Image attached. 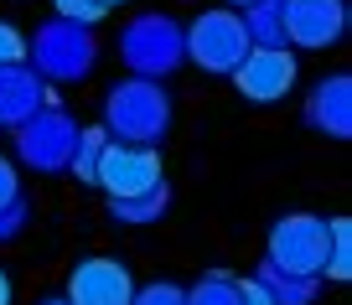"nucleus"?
I'll return each mask as SVG.
<instances>
[{"instance_id": "18", "label": "nucleus", "mask_w": 352, "mask_h": 305, "mask_svg": "<svg viewBox=\"0 0 352 305\" xmlns=\"http://www.w3.org/2000/svg\"><path fill=\"white\" fill-rule=\"evenodd\" d=\"M57 16L73 21V26H94L104 16V5H99V0H57Z\"/></svg>"}, {"instance_id": "8", "label": "nucleus", "mask_w": 352, "mask_h": 305, "mask_svg": "<svg viewBox=\"0 0 352 305\" xmlns=\"http://www.w3.org/2000/svg\"><path fill=\"white\" fill-rule=\"evenodd\" d=\"M36 78H83L94 67V42H88L83 26L73 21H57L47 32H36Z\"/></svg>"}, {"instance_id": "3", "label": "nucleus", "mask_w": 352, "mask_h": 305, "mask_svg": "<svg viewBox=\"0 0 352 305\" xmlns=\"http://www.w3.org/2000/svg\"><path fill=\"white\" fill-rule=\"evenodd\" d=\"M270 264L290 274H306L316 280L327 269V223L311 218V212H296V218H280L275 233H270Z\"/></svg>"}, {"instance_id": "21", "label": "nucleus", "mask_w": 352, "mask_h": 305, "mask_svg": "<svg viewBox=\"0 0 352 305\" xmlns=\"http://www.w3.org/2000/svg\"><path fill=\"white\" fill-rule=\"evenodd\" d=\"M21 223H26V202L16 196L11 207H0V243H6V238H16V233H21Z\"/></svg>"}, {"instance_id": "9", "label": "nucleus", "mask_w": 352, "mask_h": 305, "mask_svg": "<svg viewBox=\"0 0 352 305\" xmlns=\"http://www.w3.org/2000/svg\"><path fill=\"white\" fill-rule=\"evenodd\" d=\"M135 280L120 259H83L67 280V305H130Z\"/></svg>"}, {"instance_id": "23", "label": "nucleus", "mask_w": 352, "mask_h": 305, "mask_svg": "<svg viewBox=\"0 0 352 305\" xmlns=\"http://www.w3.org/2000/svg\"><path fill=\"white\" fill-rule=\"evenodd\" d=\"M239 305H275V300L264 295V284H259V280H243V284H239Z\"/></svg>"}, {"instance_id": "7", "label": "nucleus", "mask_w": 352, "mask_h": 305, "mask_svg": "<svg viewBox=\"0 0 352 305\" xmlns=\"http://www.w3.org/2000/svg\"><path fill=\"white\" fill-rule=\"evenodd\" d=\"M94 186H104L114 202L161 186V161H155V145H114V140H109V150H104V161H99V181H94Z\"/></svg>"}, {"instance_id": "10", "label": "nucleus", "mask_w": 352, "mask_h": 305, "mask_svg": "<svg viewBox=\"0 0 352 305\" xmlns=\"http://www.w3.org/2000/svg\"><path fill=\"white\" fill-rule=\"evenodd\" d=\"M347 32L342 0H285V36L300 47H331Z\"/></svg>"}, {"instance_id": "12", "label": "nucleus", "mask_w": 352, "mask_h": 305, "mask_svg": "<svg viewBox=\"0 0 352 305\" xmlns=\"http://www.w3.org/2000/svg\"><path fill=\"white\" fill-rule=\"evenodd\" d=\"M306 124H311V130L337 135V140L352 135V78L347 73L316 83V93H311V104H306Z\"/></svg>"}, {"instance_id": "5", "label": "nucleus", "mask_w": 352, "mask_h": 305, "mask_svg": "<svg viewBox=\"0 0 352 305\" xmlns=\"http://www.w3.org/2000/svg\"><path fill=\"white\" fill-rule=\"evenodd\" d=\"M73 145H78V124L67 120V114H57V109H36L32 120L21 124V135H16L21 161L36 166V171H63V166L73 161Z\"/></svg>"}, {"instance_id": "4", "label": "nucleus", "mask_w": 352, "mask_h": 305, "mask_svg": "<svg viewBox=\"0 0 352 305\" xmlns=\"http://www.w3.org/2000/svg\"><path fill=\"white\" fill-rule=\"evenodd\" d=\"M120 47H124V63H130L140 78H161V73H171V67L187 57L182 32H176L166 16H140V21L124 32Z\"/></svg>"}, {"instance_id": "27", "label": "nucleus", "mask_w": 352, "mask_h": 305, "mask_svg": "<svg viewBox=\"0 0 352 305\" xmlns=\"http://www.w3.org/2000/svg\"><path fill=\"white\" fill-rule=\"evenodd\" d=\"M239 5H254V0H239Z\"/></svg>"}, {"instance_id": "22", "label": "nucleus", "mask_w": 352, "mask_h": 305, "mask_svg": "<svg viewBox=\"0 0 352 305\" xmlns=\"http://www.w3.org/2000/svg\"><path fill=\"white\" fill-rule=\"evenodd\" d=\"M16 196H21V192H16V166L0 161V207H11Z\"/></svg>"}, {"instance_id": "19", "label": "nucleus", "mask_w": 352, "mask_h": 305, "mask_svg": "<svg viewBox=\"0 0 352 305\" xmlns=\"http://www.w3.org/2000/svg\"><path fill=\"white\" fill-rule=\"evenodd\" d=\"M130 305H187V290H176V284H145V290H135Z\"/></svg>"}, {"instance_id": "1", "label": "nucleus", "mask_w": 352, "mask_h": 305, "mask_svg": "<svg viewBox=\"0 0 352 305\" xmlns=\"http://www.w3.org/2000/svg\"><path fill=\"white\" fill-rule=\"evenodd\" d=\"M171 124V98L151 83V78H135L120 83L104 104V135L120 145H155Z\"/></svg>"}, {"instance_id": "14", "label": "nucleus", "mask_w": 352, "mask_h": 305, "mask_svg": "<svg viewBox=\"0 0 352 305\" xmlns=\"http://www.w3.org/2000/svg\"><path fill=\"white\" fill-rule=\"evenodd\" d=\"M166 202H171V192H166V181H161V186H151V192H140V196L109 202V212H114V223H155L166 212Z\"/></svg>"}, {"instance_id": "6", "label": "nucleus", "mask_w": 352, "mask_h": 305, "mask_svg": "<svg viewBox=\"0 0 352 305\" xmlns=\"http://www.w3.org/2000/svg\"><path fill=\"white\" fill-rule=\"evenodd\" d=\"M233 83L249 104H280L296 88V57L290 47H249V57L233 67Z\"/></svg>"}, {"instance_id": "25", "label": "nucleus", "mask_w": 352, "mask_h": 305, "mask_svg": "<svg viewBox=\"0 0 352 305\" xmlns=\"http://www.w3.org/2000/svg\"><path fill=\"white\" fill-rule=\"evenodd\" d=\"M99 5H104V11H109V5H120V0H99Z\"/></svg>"}, {"instance_id": "17", "label": "nucleus", "mask_w": 352, "mask_h": 305, "mask_svg": "<svg viewBox=\"0 0 352 305\" xmlns=\"http://www.w3.org/2000/svg\"><path fill=\"white\" fill-rule=\"evenodd\" d=\"M187 305H239V280H228V274H208L202 284L187 290Z\"/></svg>"}, {"instance_id": "2", "label": "nucleus", "mask_w": 352, "mask_h": 305, "mask_svg": "<svg viewBox=\"0 0 352 305\" xmlns=\"http://www.w3.org/2000/svg\"><path fill=\"white\" fill-rule=\"evenodd\" d=\"M182 47L197 67L208 73H233V67L249 57V32H243V16L233 11H208L192 21V32H182Z\"/></svg>"}, {"instance_id": "16", "label": "nucleus", "mask_w": 352, "mask_h": 305, "mask_svg": "<svg viewBox=\"0 0 352 305\" xmlns=\"http://www.w3.org/2000/svg\"><path fill=\"white\" fill-rule=\"evenodd\" d=\"M331 280H347L352 274V223L347 218H331L327 223V269Z\"/></svg>"}, {"instance_id": "13", "label": "nucleus", "mask_w": 352, "mask_h": 305, "mask_svg": "<svg viewBox=\"0 0 352 305\" xmlns=\"http://www.w3.org/2000/svg\"><path fill=\"white\" fill-rule=\"evenodd\" d=\"M254 280L264 284V295H270L275 305H306L311 295H316V280H306V274H290V269H280V264H270V259L259 264V274H254Z\"/></svg>"}, {"instance_id": "26", "label": "nucleus", "mask_w": 352, "mask_h": 305, "mask_svg": "<svg viewBox=\"0 0 352 305\" xmlns=\"http://www.w3.org/2000/svg\"><path fill=\"white\" fill-rule=\"evenodd\" d=\"M42 305H67V300H42Z\"/></svg>"}, {"instance_id": "20", "label": "nucleus", "mask_w": 352, "mask_h": 305, "mask_svg": "<svg viewBox=\"0 0 352 305\" xmlns=\"http://www.w3.org/2000/svg\"><path fill=\"white\" fill-rule=\"evenodd\" d=\"M21 57H26V42H21V32L0 21V67H16Z\"/></svg>"}, {"instance_id": "24", "label": "nucleus", "mask_w": 352, "mask_h": 305, "mask_svg": "<svg viewBox=\"0 0 352 305\" xmlns=\"http://www.w3.org/2000/svg\"><path fill=\"white\" fill-rule=\"evenodd\" d=\"M0 305H11V280L0 274Z\"/></svg>"}, {"instance_id": "15", "label": "nucleus", "mask_w": 352, "mask_h": 305, "mask_svg": "<svg viewBox=\"0 0 352 305\" xmlns=\"http://www.w3.org/2000/svg\"><path fill=\"white\" fill-rule=\"evenodd\" d=\"M104 150H109V135H104V124H99V130H83V135H78L73 161H67L78 181H88V186L99 181V161H104Z\"/></svg>"}, {"instance_id": "11", "label": "nucleus", "mask_w": 352, "mask_h": 305, "mask_svg": "<svg viewBox=\"0 0 352 305\" xmlns=\"http://www.w3.org/2000/svg\"><path fill=\"white\" fill-rule=\"evenodd\" d=\"M47 83L32 73V67H0V124H16L21 130L36 109H47Z\"/></svg>"}]
</instances>
